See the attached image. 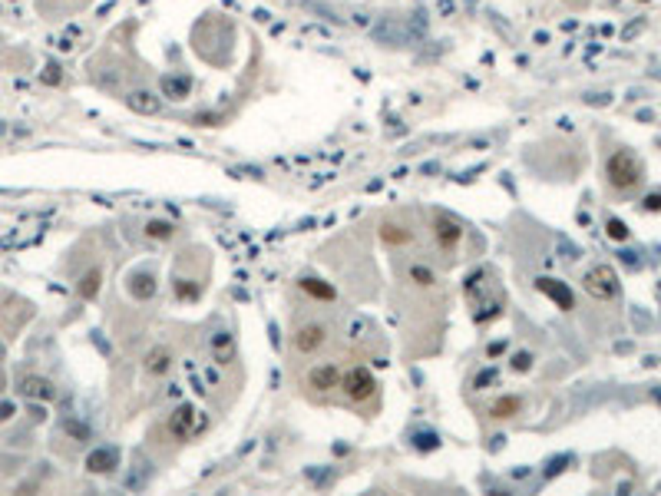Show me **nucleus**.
Listing matches in <instances>:
<instances>
[{"mask_svg":"<svg viewBox=\"0 0 661 496\" xmlns=\"http://www.w3.org/2000/svg\"><path fill=\"white\" fill-rule=\"evenodd\" d=\"M605 175H608V182H612L615 189H632V186H638V179H642V166H638L635 156L622 149V153H615L608 159Z\"/></svg>","mask_w":661,"mask_h":496,"instance_id":"f257e3e1","label":"nucleus"},{"mask_svg":"<svg viewBox=\"0 0 661 496\" xmlns=\"http://www.w3.org/2000/svg\"><path fill=\"white\" fill-rule=\"evenodd\" d=\"M340 387H344V394H347L354 404H364V401L374 397L377 381H374V374H371L367 367H351V371L340 377Z\"/></svg>","mask_w":661,"mask_h":496,"instance_id":"f03ea898","label":"nucleus"},{"mask_svg":"<svg viewBox=\"0 0 661 496\" xmlns=\"http://www.w3.org/2000/svg\"><path fill=\"white\" fill-rule=\"evenodd\" d=\"M202 427H205V420L199 423V414H195V407H192V404H179V407L172 410L169 430L179 440H189L192 434H195V430H202Z\"/></svg>","mask_w":661,"mask_h":496,"instance_id":"7ed1b4c3","label":"nucleus"},{"mask_svg":"<svg viewBox=\"0 0 661 496\" xmlns=\"http://www.w3.org/2000/svg\"><path fill=\"white\" fill-rule=\"evenodd\" d=\"M586 288H588V295H595V298H615L619 295V282H615V271L612 268H605V265H599V268H592L586 275Z\"/></svg>","mask_w":661,"mask_h":496,"instance_id":"20e7f679","label":"nucleus"},{"mask_svg":"<svg viewBox=\"0 0 661 496\" xmlns=\"http://www.w3.org/2000/svg\"><path fill=\"white\" fill-rule=\"evenodd\" d=\"M17 390L27 397V401H43V404L53 401V394H57L53 384L47 381V377H37V374H23L20 384H17Z\"/></svg>","mask_w":661,"mask_h":496,"instance_id":"39448f33","label":"nucleus"},{"mask_svg":"<svg viewBox=\"0 0 661 496\" xmlns=\"http://www.w3.org/2000/svg\"><path fill=\"white\" fill-rule=\"evenodd\" d=\"M324 341H327L324 325H301L298 327V334H295V347H298L301 354H314Z\"/></svg>","mask_w":661,"mask_h":496,"instance_id":"423d86ee","label":"nucleus"},{"mask_svg":"<svg viewBox=\"0 0 661 496\" xmlns=\"http://www.w3.org/2000/svg\"><path fill=\"white\" fill-rule=\"evenodd\" d=\"M116 467H119L116 447H96L93 454L86 457V470H90V473H113Z\"/></svg>","mask_w":661,"mask_h":496,"instance_id":"0eeeda50","label":"nucleus"},{"mask_svg":"<svg viewBox=\"0 0 661 496\" xmlns=\"http://www.w3.org/2000/svg\"><path fill=\"white\" fill-rule=\"evenodd\" d=\"M172 351L169 347H152L149 354H146V374L149 377H162V374H169V367H172Z\"/></svg>","mask_w":661,"mask_h":496,"instance_id":"6e6552de","label":"nucleus"},{"mask_svg":"<svg viewBox=\"0 0 661 496\" xmlns=\"http://www.w3.org/2000/svg\"><path fill=\"white\" fill-rule=\"evenodd\" d=\"M126 288H129V295L136 301H149L152 295H155V278H152L149 271H132Z\"/></svg>","mask_w":661,"mask_h":496,"instance_id":"1a4fd4ad","label":"nucleus"},{"mask_svg":"<svg viewBox=\"0 0 661 496\" xmlns=\"http://www.w3.org/2000/svg\"><path fill=\"white\" fill-rule=\"evenodd\" d=\"M536 285H539V291H542V295H549V298H552L556 305L562 308V311H569V308L575 305V301H572V291H569V288L562 285V282H552V278H539Z\"/></svg>","mask_w":661,"mask_h":496,"instance_id":"9d476101","label":"nucleus"},{"mask_svg":"<svg viewBox=\"0 0 661 496\" xmlns=\"http://www.w3.org/2000/svg\"><path fill=\"white\" fill-rule=\"evenodd\" d=\"M308 384L314 387V390H331V387H338L340 384V374L334 364H324V367H314L311 374H308Z\"/></svg>","mask_w":661,"mask_h":496,"instance_id":"9b49d317","label":"nucleus"},{"mask_svg":"<svg viewBox=\"0 0 661 496\" xmlns=\"http://www.w3.org/2000/svg\"><path fill=\"white\" fill-rule=\"evenodd\" d=\"M126 106L136 110V113H159V96L146 93V90H136V93L126 96Z\"/></svg>","mask_w":661,"mask_h":496,"instance_id":"f8f14e48","label":"nucleus"},{"mask_svg":"<svg viewBox=\"0 0 661 496\" xmlns=\"http://www.w3.org/2000/svg\"><path fill=\"white\" fill-rule=\"evenodd\" d=\"M463 238V229L450 222V219H436V242L443 248H456V242Z\"/></svg>","mask_w":661,"mask_h":496,"instance_id":"ddd939ff","label":"nucleus"},{"mask_svg":"<svg viewBox=\"0 0 661 496\" xmlns=\"http://www.w3.org/2000/svg\"><path fill=\"white\" fill-rule=\"evenodd\" d=\"M99 285H103V271H99V268H90V271L79 278V288H76V291H79V298H83V301H96Z\"/></svg>","mask_w":661,"mask_h":496,"instance_id":"4468645a","label":"nucleus"},{"mask_svg":"<svg viewBox=\"0 0 661 496\" xmlns=\"http://www.w3.org/2000/svg\"><path fill=\"white\" fill-rule=\"evenodd\" d=\"M301 291L304 295H311V298H318V301H334V298H338V291H334L331 285H324L321 278H304Z\"/></svg>","mask_w":661,"mask_h":496,"instance_id":"2eb2a0df","label":"nucleus"},{"mask_svg":"<svg viewBox=\"0 0 661 496\" xmlns=\"http://www.w3.org/2000/svg\"><path fill=\"white\" fill-rule=\"evenodd\" d=\"M192 90L189 77H162V93L169 96V99H186Z\"/></svg>","mask_w":661,"mask_h":496,"instance_id":"dca6fc26","label":"nucleus"},{"mask_svg":"<svg viewBox=\"0 0 661 496\" xmlns=\"http://www.w3.org/2000/svg\"><path fill=\"white\" fill-rule=\"evenodd\" d=\"M146 235H149L152 242H169L172 235H175V225L162 222V219H152V222H146Z\"/></svg>","mask_w":661,"mask_h":496,"instance_id":"f3484780","label":"nucleus"},{"mask_svg":"<svg viewBox=\"0 0 661 496\" xmlns=\"http://www.w3.org/2000/svg\"><path fill=\"white\" fill-rule=\"evenodd\" d=\"M519 407H523L519 397H499V401L490 407V414L496 420H506V417H512V414H519Z\"/></svg>","mask_w":661,"mask_h":496,"instance_id":"a211bd4d","label":"nucleus"},{"mask_svg":"<svg viewBox=\"0 0 661 496\" xmlns=\"http://www.w3.org/2000/svg\"><path fill=\"white\" fill-rule=\"evenodd\" d=\"M212 354H215L219 364H228V358H232V338H228V331H219V334L212 338Z\"/></svg>","mask_w":661,"mask_h":496,"instance_id":"6ab92c4d","label":"nucleus"},{"mask_svg":"<svg viewBox=\"0 0 661 496\" xmlns=\"http://www.w3.org/2000/svg\"><path fill=\"white\" fill-rule=\"evenodd\" d=\"M380 238H384V245H407V242H410V232L400 229V225H384V229H380Z\"/></svg>","mask_w":661,"mask_h":496,"instance_id":"aec40b11","label":"nucleus"},{"mask_svg":"<svg viewBox=\"0 0 661 496\" xmlns=\"http://www.w3.org/2000/svg\"><path fill=\"white\" fill-rule=\"evenodd\" d=\"M605 232H608V238H615V242H625L628 238V229H625L619 219H608V225H605Z\"/></svg>","mask_w":661,"mask_h":496,"instance_id":"412c9836","label":"nucleus"},{"mask_svg":"<svg viewBox=\"0 0 661 496\" xmlns=\"http://www.w3.org/2000/svg\"><path fill=\"white\" fill-rule=\"evenodd\" d=\"M410 278H416L420 285H430V282H434V275H430V268H420V265H414V268H410Z\"/></svg>","mask_w":661,"mask_h":496,"instance_id":"4be33fe9","label":"nucleus"},{"mask_svg":"<svg viewBox=\"0 0 661 496\" xmlns=\"http://www.w3.org/2000/svg\"><path fill=\"white\" fill-rule=\"evenodd\" d=\"M490 384H496V371H483V374L473 381V387H476V390H483V387H490Z\"/></svg>","mask_w":661,"mask_h":496,"instance_id":"5701e85b","label":"nucleus"},{"mask_svg":"<svg viewBox=\"0 0 661 496\" xmlns=\"http://www.w3.org/2000/svg\"><path fill=\"white\" fill-rule=\"evenodd\" d=\"M414 443L420 447V450H434V447H436V437H434V434H416Z\"/></svg>","mask_w":661,"mask_h":496,"instance_id":"b1692460","label":"nucleus"},{"mask_svg":"<svg viewBox=\"0 0 661 496\" xmlns=\"http://www.w3.org/2000/svg\"><path fill=\"white\" fill-rule=\"evenodd\" d=\"M175 291H179V298H195V295H199V288L186 285V282H175Z\"/></svg>","mask_w":661,"mask_h":496,"instance_id":"393cba45","label":"nucleus"},{"mask_svg":"<svg viewBox=\"0 0 661 496\" xmlns=\"http://www.w3.org/2000/svg\"><path fill=\"white\" fill-rule=\"evenodd\" d=\"M529 364H532V354H526V351L512 358V367H516V371H529Z\"/></svg>","mask_w":661,"mask_h":496,"instance_id":"a878e982","label":"nucleus"},{"mask_svg":"<svg viewBox=\"0 0 661 496\" xmlns=\"http://www.w3.org/2000/svg\"><path fill=\"white\" fill-rule=\"evenodd\" d=\"M43 79H47V83H60V66H57V63H50V66H47Z\"/></svg>","mask_w":661,"mask_h":496,"instance_id":"bb28decb","label":"nucleus"},{"mask_svg":"<svg viewBox=\"0 0 661 496\" xmlns=\"http://www.w3.org/2000/svg\"><path fill=\"white\" fill-rule=\"evenodd\" d=\"M14 417V404H0V420H10Z\"/></svg>","mask_w":661,"mask_h":496,"instance_id":"cd10ccee","label":"nucleus"},{"mask_svg":"<svg viewBox=\"0 0 661 496\" xmlns=\"http://www.w3.org/2000/svg\"><path fill=\"white\" fill-rule=\"evenodd\" d=\"M648 209H661V195H648Z\"/></svg>","mask_w":661,"mask_h":496,"instance_id":"c85d7f7f","label":"nucleus"},{"mask_svg":"<svg viewBox=\"0 0 661 496\" xmlns=\"http://www.w3.org/2000/svg\"><path fill=\"white\" fill-rule=\"evenodd\" d=\"M0 384H3V377H0Z\"/></svg>","mask_w":661,"mask_h":496,"instance_id":"c756f323","label":"nucleus"}]
</instances>
